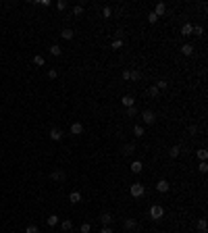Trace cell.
<instances>
[{
	"label": "cell",
	"mask_w": 208,
	"mask_h": 233,
	"mask_svg": "<svg viewBox=\"0 0 208 233\" xmlns=\"http://www.w3.org/2000/svg\"><path fill=\"white\" fill-rule=\"evenodd\" d=\"M162 217H164V208H162L160 204H154L150 208V219H154V221H160Z\"/></svg>",
	"instance_id": "cell-1"
},
{
	"label": "cell",
	"mask_w": 208,
	"mask_h": 233,
	"mask_svg": "<svg viewBox=\"0 0 208 233\" xmlns=\"http://www.w3.org/2000/svg\"><path fill=\"white\" fill-rule=\"evenodd\" d=\"M144 192H146V189H144V185H142V183H133V185L129 187V194H131L133 198H142V196H144Z\"/></svg>",
	"instance_id": "cell-2"
},
{
	"label": "cell",
	"mask_w": 208,
	"mask_h": 233,
	"mask_svg": "<svg viewBox=\"0 0 208 233\" xmlns=\"http://www.w3.org/2000/svg\"><path fill=\"white\" fill-rule=\"evenodd\" d=\"M142 119H144L146 125H152V123L156 121V115H154L152 110H144V113H142Z\"/></svg>",
	"instance_id": "cell-3"
},
{
	"label": "cell",
	"mask_w": 208,
	"mask_h": 233,
	"mask_svg": "<svg viewBox=\"0 0 208 233\" xmlns=\"http://www.w3.org/2000/svg\"><path fill=\"white\" fill-rule=\"evenodd\" d=\"M65 177H67V175H65V171H60V169H56V171L50 173V179H52V181H65Z\"/></svg>",
	"instance_id": "cell-4"
},
{
	"label": "cell",
	"mask_w": 208,
	"mask_h": 233,
	"mask_svg": "<svg viewBox=\"0 0 208 233\" xmlns=\"http://www.w3.org/2000/svg\"><path fill=\"white\" fill-rule=\"evenodd\" d=\"M169 181H167V179H160V181H158V183H156V192H160V194H164V192H169Z\"/></svg>",
	"instance_id": "cell-5"
},
{
	"label": "cell",
	"mask_w": 208,
	"mask_h": 233,
	"mask_svg": "<svg viewBox=\"0 0 208 233\" xmlns=\"http://www.w3.org/2000/svg\"><path fill=\"white\" fill-rule=\"evenodd\" d=\"M100 221H102L104 227H110V223H113V214H110V212H102V214H100Z\"/></svg>",
	"instance_id": "cell-6"
},
{
	"label": "cell",
	"mask_w": 208,
	"mask_h": 233,
	"mask_svg": "<svg viewBox=\"0 0 208 233\" xmlns=\"http://www.w3.org/2000/svg\"><path fill=\"white\" fill-rule=\"evenodd\" d=\"M179 50H181V54H185V56H192V54H194V46H192V44H183Z\"/></svg>",
	"instance_id": "cell-7"
},
{
	"label": "cell",
	"mask_w": 208,
	"mask_h": 233,
	"mask_svg": "<svg viewBox=\"0 0 208 233\" xmlns=\"http://www.w3.org/2000/svg\"><path fill=\"white\" fill-rule=\"evenodd\" d=\"M50 138H52L54 142H58L60 138H63V131H60L58 127H52V129H50Z\"/></svg>",
	"instance_id": "cell-8"
},
{
	"label": "cell",
	"mask_w": 208,
	"mask_h": 233,
	"mask_svg": "<svg viewBox=\"0 0 208 233\" xmlns=\"http://www.w3.org/2000/svg\"><path fill=\"white\" fill-rule=\"evenodd\" d=\"M71 133H73V135H81V133H83V125H81V123H73V125H71Z\"/></svg>",
	"instance_id": "cell-9"
},
{
	"label": "cell",
	"mask_w": 208,
	"mask_h": 233,
	"mask_svg": "<svg viewBox=\"0 0 208 233\" xmlns=\"http://www.w3.org/2000/svg\"><path fill=\"white\" fill-rule=\"evenodd\" d=\"M133 152H135V144H133V142H131V144H125V146H123V154H125V156L133 154Z\"/></svg>",
	"instance_id": "cell-10"
},
{
	"label": "cell",
	"mask_w": 208,
	"mask_h": 233,
	"mask_svg": "<svg viewBox=\"0 0 208 233\" xmlns=\"http://www.w3.org/2000/svg\"><path fill=\"white\" fill-rule=\"evenodd\" d=\"M164 11H167V6H164L162 2H158V4H156V9H154V15H156V17H162V15H164Z\"/></svg>",
	"instance_id": "cell-11"
},
{
	"label": "cell",
	"mask_w": 208,
	"mask_h": 233,
	"mask_svg": "<svg viewBox=\"0 0 208 233\" xmlns=\"http://www.w3.org/2000/svg\"><path fill=\"white\" fill-rule=\"evenodd\" d=\"M69 202H71V204H77V202H81V194H79V192H71Z\"/></svg>",
	"instance_id": "cell-12"
},
{
	"label": "cell",
	"mask_w": 208,
	"mask_h": 233,
	"mask_svg": "<svg viewBox=\"0 0 208 233\" xmlns=\"http://www.w3.org/2000/svg\"><path fill=\"white\" fill-rule=\"evenodd\" d=\"M50 54H52V56H60V54H63V48L58 46V44L50 46Z\"/></svg>",
	"instance_id": "cell-13"
},
{
	"label": "cell",
	"mask_w": 208,
	"mask_h": 233,
	"mask_svg": "<svg viewBox=\"0 0 208 233\" xmlns=\"http://www.w3.org/2000/svg\"><path fill=\"white\" fill-rule=\"evenodd\" d=\"M121 102H123V106H125V108H129V106H133V102H135V100H133V96H123V100H121Z\"/></svg>",
	"instance_id": "cell-14"
},
{
	"label": "cell",
	"mask_w": 208,
	"mask_h": 233,
	"mask_svg": "<svg viewBox=\"0 0 208 233\" xmlns=\"http://www.w3.org/2000/svg\"><path fill=\"white\" fill-rule=\"evenodd\" d=\"M192 29H194V25L192 23H185L181 27V35H192Z\"/></svg>",
	"instance_id": "cell-15"
},
{
	"label": "cell",
	"mask_w": 208,
	"mask_h": 233,
	"mask_svg": "<svg viewBox=\"0 0 208 233\" xmlns=\"http://www.w3.org/2000/svg\"><path fill=\"white\" fill-rule=\"evenodd\" d=\"M142 169H144V164L139 163V160H135V163H131V171H133V173H142Z\"/></svg>",
	"instance_id": "cell-16"
},
{
	"label": "cell",
	"mask_w": 208,
	"mask_h": 233,
	"mask_svg": "<svg viewBox=\"0 0 208 233\" xmlns=\"http://www.w3.org/2000/svg\"><path fill=\"white\" fill-rule=\"evenodd\" d=\"M60 35H63L65 40H73V29H69V27H67V29H63V31H60Z\"/></svg>",
	"instance_id": "cell-17"
},
{
	"label": "cell",
	"mask_w": 208,
	"mask_h": 233,
	"mask_svg": "<svg viewBox=\"0 0 208 233\" xmlns=\"http://www.w3.org/2000/svg\"><path fill=\"white\" fill-rule=\"evenodd\" d=\"M146 94H148L150 98H156V96H158V88H156V85H152V88H148V90H146Z\"/></svg>",
	"instance_id": "cell-18"
},
{
	"label": "cell",
	"mask_w": 208,
	"mask_h": 233,
	"mask_svg": "<svg viewBox=\"0 0 208 233\" xmlns=\"http://www.w3.org/2000/svg\"><path fill=\"white\" fill-rule=\"evenodd\" d=\"M44 63H46V60H44V56H40V54H35V56H34V65H38V67H44Z\"/></svg>",
	"instance_id": "cell-19"
},
{
	"label": "cell",
	"mask_w": 208,
	"mask_h": 233,
	"mask_svg": "<svg viewBox=\"0 0 208 233\" xmlns=\"http://www.w3.org/2000/svg\"><path fill=\"white\" fill-rule=\"evenodd\" d=\"M129 79L138 81V79H142V73H139V71H129Z\"/></svg>",
	"instance_id": "cell-20"
},
{
	"label": "cell",
	"mask_w": 208,
	"mask_h": 233,
	"mask_svg": "<svg viewBox=\"0 0 208 233\" xmlns=\"http://www.w3.org/2000/svg\"><path fill=\"white\" fill-rule=\"evenodd\" d=\"M179 152H181V148H179V146H173V148L169 150V154H171V158H177V156H179Z\"/></svg>",
	"instance_id": "cell-21"
},
{
	"label": "cell",
	"mask_w": 208,
	"mask_h": 233,
	"mask_svg": "<svg viewBox=\"0 0 208 233\" xmlns=\"http://www.w3.org/2000/svg\"><path fill=\"white\" fill-rule=\"evenodd\" d=\"M198 231H200V233H206V221H204V219H200V221H198Z\"/></svg>",
	"instance_id": "cell-22"
},
{
	"label": "cell",
	"mask_w": 208,
	"mask_h": 233,
	"mask_svg": "<svg viewBox=\"0 0 208 233\" xmlns=\"http://www.w3.org/2000/svg\"><path fill=\"white\" fill-rule=\"evenodd\" d=\"M48 225H50V227L58 225V217H56V214H50V217H48Z\"/></svg>",
	"instance_id": "cell-23"
},
{
	"label": "cell",
	"mask_w": 208,
	"mask_h": 233,
	"mask_svg": "<svg viewBox=\"0 0 208 233\" xmlns=\"http://www.w3.org/2000/svg\"><path fill=\"white\" fill-rule=\"evenodd\" d=\"M60 227H63V231H71V229H73V223L67 219V221H63V225H60Z\"/></svg>",
	"instance_id": "cell-24"
},
{
	"label": "cell",
	"mask_w": 208,
	"mask_h": 233,
	"mask_svg": "<svg viewBox=\"0 0 208 233\" xmlns=\"http://www.w3.org/2000/svg\"><path fill=\"white\" fill-rule=\"evenodd\" d=\"M135 227H138V223L133 221V219H127V221H125V229H135Z\"/></svg>",
	"instance_id": "cell-25"
},
{
	"label": "cell",
	"mask_w": 208,
	"mask_h": 233,
	"mask_svg": "<svg viewBox=\"0 0 208 233\" xmlns=\"http://www.w3.org/2000/svg\"><path fill=\"white\" fill-rule=\"evenodd\" d=\"M133 133H135L138 138H142V135H144V127H142V125H135V127H133Z\"/></svg>",
	"instance_id": "cell-26"
},
{
	"label": "cell",
	"mask_w": 208,
	"mask_h": 233,
	"mask_svg": "<svg viewBox=\"0 0 208 233\" xmlns=\"http://www.w3.org/2000/svg\"><path fill=\"white\" fill-rule=\"evenodd\" d=\"M198 158H200V160H206V158H208V152L204 150V148H202V150H198Z\"/></svg>",
	"instance_id": "cell-27"
},
{
	"label": "cell",
	"mask_w": 208,
	"mask_h": 233,
	"mask_svg": "<svg viewBox=\"0 0 208 233\" xmlns=\"http://www.w3.org/2000/svg\"><path fill=\"white\" fill-rule=\"evenodd\" d=\"M192 34H196V35H202V34H204V27H202V25H196V27L192 29Z\"/></svg>",
	"instance_id": "cell-28"
},
{
	"label": "cell",
	"mask_w": 208,
	"mask_h": 233,
	"mask_svg": "<svg viewBox=\"0 0 208 233\" xmlns=\"http://www.w3.org/2000/svg\"><path fill=\"white\" fill-rule=\"evenodd\" d=\"M110 15H113V9H110V6H104V9H102V17H106V19H108Z\"/></svg>",
	"instance_id": "cell-29"
},
{
	"label": "cell",
	"mask_w": 208,
	"mask_h": 233,
	"mask_svg": "<svg viewBox=\"0 0 208 233\" xmlns=\"http://www.w3.org/2000/svg\"><path fill=\"white\" fill-rule=\"evenodd\" d=\"M92 231V225H90V223H83V225H81V233H90Z\"/></svg>",
	"instance_id": "cell-30"
},
{
	"label": "cell",
	"mask_w": 208,
	"mask_h": 233,
	"mask_svg": "<svg viewBox=\"0 0 208 233\" xmlns=\"http://www.w3.org/2000/svg\"><path fill=\"white\" fill-rule=\"evenodd\" d=\"M138 115V108H135V106H129L127 108V116H135Z\"/></svg>",
	"instance_id": "cell-31"
},
{
	"label": "cell",
	"mask_w": 208,
	"mask_h": 233,
	"mask_svg": "<svg viewBox=\"0 0 208 233\" xmlns=\"http://www.w3.org/2000/svg\"><path fill=\"white\" fill-rule=\"evenodd\" d=\"M198 169H200V173H206V171H208V163H206V160H202Z\"/></svg>",
	"instance_id": "cell-32"
},
{
	"label": "cell",
	"mask_w": 208,
	"mask_h": 233,
	"mask_svg": "<svg viewBox=\"0 0 208 233\" xmlns=\"http://www.w3.org/2000/svg\"><path fill=\"white\" fill-rule=\"evenodd\" d=\"M167 85H169V83L164 81V79H162V81H158V83H156V88H158V92H160V90H167Z\"/></svg>",
	"instance_id": "cell-33"
},
{
	"label": "cell",
	"mask_w": 208,
	"mask_h": 233,
	"mask_svg": "<svg viewBox=\"0 0 208 233\" xmlns=\"http://www.w3.org/2000/svg\"><path fill=\"white\" fill-rule=\"evenodd\" d=\"M56 6L60 9V11H65V9H67V0H58V2H56Z\"/></svg>",
	"instance_id": "cell-34"
},
{
	"label": "cell",
	"mask_w": 208,
	"mask_h": 233,
	"mask_svg": "<svg viewBox=\"0 0 208 233\" xmlns=\"http://www.w3.org/2000/svg\"><path fill=\"white\" fill-rule=\"evenodd\" d=\"M81 13H83V6H81V4L73 6V15H81Z\"/></svg>",
	"instance_id": "cell-35"
},
{
	"label": "cell",
	"mask_w": 208,
	"mask_h": 233,
	"mask_svg": "<svg viewBox=\"0 0 208 233\" xmlns=\"http://www.w3.org/2000/svg\"><path fill=\"white\" fill-rule=\"evenodd\" d=\"M25 233H38V227H35V225H27Z\"/></svg>",
	"instance_id": "cell-36"
},
{
	"label": "cell",
	"mask_w": 208,
	"mask_h": 233,
	"mask_svg": "<svg viewBox=\"0 0 208 233\" xmlns=\"http://www.w3.org/2000/svg\"><path fill=\"white\" fill-rule=\"evenodd\" d=\"M148 21H150V23H156V21H158V17H156L154 13H150V15H148Z\"/></svg>",
	"instance_id": "cell-37"
},
{
	"label": "cell",
	"mask_w": 208,
	"mask_h": 233,
	"mask_svg": "<svg viewBox=\"0 0 208 233\" xmlns=\"http://www.w3.org/2000/svg\"><path fill=\"white\" fill-rule=\"evenodd\" d=\"M121 46H123V42H121V40H115V42H113V48H115V50H119Z\"/></svg>",
	"instance_id": "cell-38"
},
{
	"label": "cell",
	"mask_w": 208,
	"mask_h": 233,
	"mask_svg": "<svg viewBox=\"0 0 208 233\" xmlns=\"http://www.w3.org/2000/svg\"><path fill=\"white\" fill-rule=\"evenodd\" d=\"M56 75H58V73H56L54 69H50V71H48V77H50V79H56Z\"/></svg>",
	"instance_id": "cell-39"
},
{
	"label": "cell",
	"mask_w": 208,
	"mask_h": 233,
	"mask_svg": "<svg viewBox=\"0 0 208 233\" xmlns=\"http://www.w3.org/2000/svg\"><path fill=\"white\" fill-rule=\"evenodd\" d=\"M100 233H113V229H110V227H104V229H102Z\"/></svg>",
	"instance_id": "cell-40"
}]
</instances>
